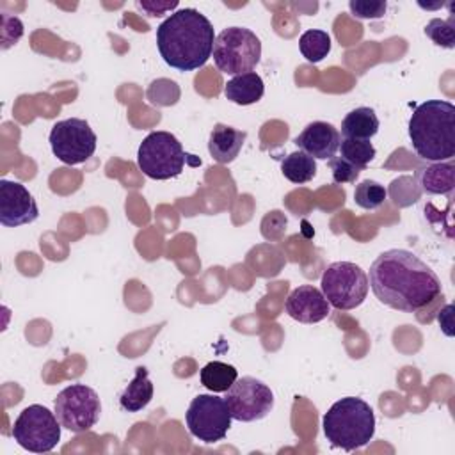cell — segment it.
<instances>
[{"mask_svg": "<svg viewBox=\"0 0 455 455\" xmlns=\"http://www.w3.org/2000/svg\"><path fill=\"white\" fill-rule=\"evenodd\" d=\"M238 379V371L233 364L222 361H212L199 371L201 384L212 393H226L231 384Z\"/></svg>", "mask_w": 455, "mask_h": 455, "instance_id": "44dd1931", "label": "cell"}, {"mask_svg": "<svg viewBox=\"0 0 455 455\" xmlns=\"http://www.w3.org/2000/svg\"><path fill=\"white\" fill-rule=\"evenodd\" d=\"M247 139V133L242 130H236L229 124H222L217 123L213 126V130L210 132V139H208V151L212 155V158L219 164H229L233 162L243 142Z\"/></svg>", "mask_w": 455, "mask_h": 455, "instance_id": "2e32d148", "label": "cell"}, {"mask_svg": "<svg viewBox=\"0 0 455 455\" xmlns=\"http://www.w3.org/2000/svg\"><path fill=\"white\" fill-rule=\"evenodd\" d=\"M409 139L419 158L451 160L455 155V107L444 100L419 103L409 119Z\"/></svg>", "mask_w": 455, "mask_h": 455, "instance_id": "3957f363", "label": "cell"}, {"mask_svg": "<svg viewBox=\"0 0 455 455\" xmlns=\"http://www.w3.org/2000/svg\"><path fill=\"white\" fill-rule=\"evenodd\" d=\"M320 284L327 302L341 311L361 306L370 290L366 272L352 261L331 263L323 270Z\"/></svg>", "mask_w": 455, "mask_h": 455, "instance_id": "52a82bcc", "label": "cell"}, {"mask_svg": "<svg viewBox=\"0 0 455 455\" xmlns=\"http://www.w3.org/2000/svg\"><path fill=\"white\" fill-rule=\"evenodd\" d=\"M323 435L334 446L354 451L366 446L375 434V414L370 403L345 396L331 405L322 419Z\"/></svg>", "mask_w": 455, "mask_h": 455, "instance_id": "277c9868", "label": "cell"}, {"mask_svg": "<svg viewBox=\"0 0 455 455\" xmlns=\"http://www.w3.org/2000/svg\"><path fill=\"white\" fill-rule=\"evenodd\" d=\"M153 384L149 380L148 370L144 366L135 368V377L128 382V386L119 395V407L124 412H139L153 398Z\"/></svg>", "mask_w": 455, "mask_h": 455, "instance_id": "d6986e66", "label": "cell"}, {"mask_svg": "<svg viewBox=\"0 0 455 455\" xmlns=\"http://www.w3.org/2000/svg\"><path fill=\"white\" fill-rule=\"evenodd\" d=\"M348 9L359 20H375V18H382L386 14L387 4L384 0H375V2L350 0Z\"/></svg>", "mask_w": 455, "mask_h": 455, "instance_id": "4316f807", "label": "cell"}, {"mask_svg": "<svg viewBox=\"0 0 455 455\" xmlns=\"http://www.w3.org/2000/svg\"><path fill=\"white\" fill-rule=\"evenodd\" d=\"M265 84L254 71L235 75L224 85V96L236 105H252L263 98Z\"/></svg>", "mask_w": 455, "mask_h": 455, "instance_id": "e0dca14e", "label": "cell"}, {"mask_svg": "<svg viewBox=\"0 0 455 455\" xmlns=\"http://www.w3.org/2000/svg\"><path fill=\"white\" fill-rule=\"evenodd\" d=\"M39 217V208L28 188L18 181L0 180V224L18 228Z\"/></svg>", "mask_w": 455, "mask_h": 455, "instance_id": "4fadbf2b", "label": "cell"}, {"mask_svg": "<svg viewBox=\"0 0 455 455\" xmlns=\"http://www.w3.org/2000/svg\"><path fill=\"white\" fill-rule=\"evenodd\" d=\"M52 153L68 165H76L89 160L98 144V137L91 124L80 117L57 121L50 130Z\"/></svg>", "mask_w": 455, "mask_h": 455, "instance_id": "30bf717a", "label": "cell"}, {"mask_svg": "<svg viewBox=\"0 0 455 455\" xmlns=\"http://www.w3.org/2000/svg\"><path fill=\"white\" fill-rule=\"evenodd\" d=\"M339 156L355 165L357 169H366L368 164L375 158L377 151L370 140H361V139H343L339 142Z\"/></svg>", "mask_w": 455, "mask_h": 455, "instance_id": "cb8c5ba5", "label": "cell"}, {"mask_svg": "<svg viewBox=\"0 0 455 455\" xmlns=\"http://www.w3.org/2000/svg\"><path fill=\"white\" fill-rule=\"evenodd\" d=\"M23 36V23L16 16L2 14V48H9L16 44L18 39Z\"/></svg>", "mask_w": 455, "mask_h": 455, "instance_id": "f1b7e54d", "label": "cell"}, {"mask_svg": "<svg viewBox=\"0 0 455 455\" xmlns=\"http://www.w3.org/2000/svg\"><path fill=\"white\" fill-rule=\"evenodd\" d=\"M368 284L391 309L416 313L441 295V279L412 251L387 249L370 267Z\"/></svg>", "mask_w": 455, "mask_h": 455, "instance_id": "6da1fadb", "label": "cell"}, {"mask_svg": "<svg viewBox=\"0 0 455 455\" xmlns=\"http://www.w3.org/2000/svg\"><path fill=\"white\" fill-rule=\"evenodd\" d=\"M231 419L228 403L215 395H197L185 414L188 432L206 444L222 441L231 428Z\"/></svg>", "mask_w": 455, "mask_h": 455, "instance_id": "8fae6325", "label": "cell"}, {"mask_svg": "<svg viewBox=\"0 0 455 455\" xmlns=\"http://www.w3.org/2000/svg\"><path fill=\"white\" fill-rule=\"evenodd\" d=\"M60 421L48 407L32 403L25 407L12 425L14 441L34 453L52 451L60 441Z\"/></svg>", "mask_w": 455, "mask_h": 455, "instance_id": "ba28073f", "label": "cell"}, {"mask_svg": "<svg viewBox=\"0 0 455 455\" xmlns=\"http://www.w3.org/2000/svg\"><path fill=\"white\" fill-rule=\"evenodd\" d=\"M187 153L169 132H151L137 149V165L151 180H171L181 174Z\"/></svg>", "mask_w": 455, "mask_h": 455, "instance_id": "8992f818", "label": "cell"}, {"mask_svg": "<svg viewBox=\"0 0 455 455\" xmlns=\"http://www.w3.org/2000/svg\"><path fill=\"white\" fill-rule=\"evenodd\" d=\"M137 7L142 9L148 16H162L178 7V2H155V0H142L137 2Z\"/></svg>", "mask_w": 455, "mask_h": 455, "instance_id": "f546056e", "label": "cell"}, {"mask_svg": "<svg viewBox=\"0 0 455 455\" xmlns=\"http://www.w3.org/2000/svg\"><path fill=\"white\" fill-rule=\"evenodd\" d=\"M284 309L290 318L300 323H318L329 316L331 304L313 284H300L288 295Z\"/></svg>", "mask_w": 455, "mask_h": 455, "instance_id": "5bb4252c", "label": "cell"}, {"mask_svg": "<svg viewBox=\"0 0 455 455\" xmlns=\"http://www.w3.org/2000/svg\"><path fill=\"white\" fill-rule=\"evenodd\" d=\"M379 117L370 107H357L350 110L341 121V135L345 139L370 140L379 132Z\"/></svg>", "mask_w": 455, "mask_h": 455, "instance_id": "ffe728a7", "label": "cell"}, {"mask_svg": "<svg viewBox=\"0 0 455 455\" xmlns=\"http://www.w3.org/2000/svg\"><path fill=\"white\" fill-rule=\"evenodd\" d=\"M425 34L434 41V44L451 50L455 46V32H453V18L441 20L434 18L427 23Z\"/></svg>", "mask_w": 455, "mask_h": 455, "instance_id": "484cf974", "label": "cell"}, {"mask_svg": "<svg viewBox=\"0 0 455 455\" xmlns=\"http://www.w3.org/2000/svg\"><path fill=\"white\" fill-rule=\"evenodd\" d=\"M224 402L236 421H259L274 409L272 389L256 377H240L226 391Z\"/></svg>", "mask_w": 455, "mask_h": 455, "instance_id": "7c38bea8", "label": "cell"}, {"mask_svg": "<svg viewBox=\"0 0 455 455\" xmlns=\"http://www.w3.org/2000/svg\"><path fill=\"white\" fill-rule=\"evenodd\" d=\"M386 196V187L375 180H363L359 185H355L354 190V201L363 210H377L384 204Z\"/></svg>", "mask_w": 455, "mask_h": 455, "instance_id": "d4e9b609", "label": "cell"}, {"mask_svg": "<svg viewBox=\"0 0 455 455\" xmlns=\"http://www.w3.org/2000/svg\"><path fill=\"white\" fill-rule=\"evenodd\" d=\"M101 412L98 393L85 384H71L55 398V416L60 425L75 434L92 428Z\"/></svg>", "mask_w": 455, "mask_h": 455, "instance_id": "9c48e42d", "label": "cell"}, {"mask_svg": "<svg viewBox=\"0 0 455 455\" xmlns=\"http://www.w3.org/2000/svg\"><path fill=\"white\" fill-rule=\"evenodd\" d=\"M297 148L315 160H331L339 148V132L325 121L309 123L295 139Z\"/></svg>", "mask_w": 455, "mask_h": 455, "instance_id": "9a60e30c", "label": "cell"}, {"mask_svg": "<svg viewBox=\"0 0 455 455\" xmlns=\"http://www.w3.org/2000/svg\"><path fill=\"white\" fill-rule=\"evenodd\" d=\"M213 62L226 75H242L256 68L261 57V41L245 27H228L215 36Z\"/></svg>", "mask_w": 455, "mask_h": 455, "instance_id": "5b68a950", "label": "cell"}, {"mask_svg": "<svg viewBox=\"0 0 455 455\" xmlns=\"http://www.w3.org/2000/svg\"><path fill=\"white\" fill-rule=\"evenodd\" d=\"M299 50L307 62H320L331 52V36L325 30L311 28L299 37Z\"/></svg>", "mask_w": 455, "mask_h": 455, "instance_id": "603a6c76", "label": "cell"}, {"mask_svg": "<svg viewBox=\"0 0 455 455\" xmlns=\"http://www.w3.org/2000/svg\"><path fill=\"white\" fill-rule=\"evenodd\" d=\"M416 180L423 192L432 196L450 194L455 187V167L453 162H434L416 172Z\"/></svg>", "mask_w": 455, "mask_h": 455, "instance_id": "ac0fdd59", "label": "cell"}, {"mask_svg": "<svg viewBox=\"0 0 455 455\" xmlns=\"http://www.w3.org/2000/svg\"><path fill=\"white\" fill-rule=\"evenodd\" d=\"M329 167H331L334 183H354L361 172V169H357L355 165H352L341 156H332L329 160Z\"/></svg>", "mask_w": 455, "mask_h": 455, "instance_id": "83f0119b", "label": "cell"}, {"mask_svg": "<svg viewBox=\"0 0 455 455\" xmlns=\"http://www.w3.org/2000/svg\"><path fill=\"white\" fill-rule=\"evenodd\" d=\"M213 25L194 7L172 12L156 28V48L164 62L178 71H194L213 52Z\"/></svg>", "mask_w": 455, "mask_h": 455, "instance_id": "7a4b0ae2", "label": "cell"}, {"mask_svg": "<svg viewBox=\"0 0 455 455\" xmlns=\"http://www.w3.org/2000/svg\"><path fill=\"white\" fill-rule=\"evenodd\" d=\"M281 172L291 183H307L316 174V160L304 151H293L283 158Z\"/></svg>", "mask_w": 455, "mask_h": 455, "instance_id": "7402d4cb", "label": "cell"}]
</instances>
